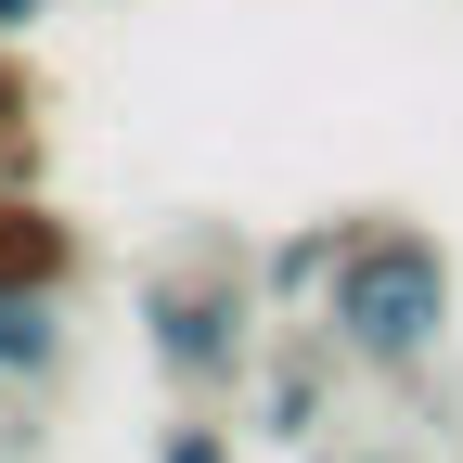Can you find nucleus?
Here are the masks:
<instances>
[{"label": "nucleus", "instance_id": "1", "mask_svg": "<svg viewBox=\"0 0 463 463\" xmlns=\"http://www.w3.org/2000/svg\"><path fill=\"white\" fill-rule=\"evenodd\" d=\"M322 335L361 373H425L450 347V245L425 219H347L335 283H322Z\"/></svg>", "mask_w": 463, "mask_h": 463}, {"label": "nucleus", "instance_id": "2", "mask_svg": "<svg viewBox=\"0 0 463 463\" xmlns=\"http://www.w3.org/2000/svg\"><path fill=\"white\" fill-rule=\"evenodd\" d=\"M258 322H270L258 258H232V245H194V258H155L142 270V335H155V361H167L181 399H219L232 373H245L258 361Z\"/></svg>", "mask_w": 463, "mask_h": 463}, {"label": "nucleus", "instance_id": "3", "mask_svg": "<svg viewBox=\"0 0 463 463\" xmlns=\"http://www.w3.org/2000/svg\"><path fill=\"white\" fill-rule=\"evenodd\" d=\"M90 270V232L65 206H39L26 181H0V297H65Z\"/></svg>", "mask_w": 463, "mask_h": 463}, {"label": "nucleus", "instance_id": "4", "mask_svg": "<svg viewBox=\"0 0 463 463\" xmlns=\"http://www.w3.org/2000/svg\"><path fill=\"white\" fill-rule=\"evenodd\" d=\"M335 361H347L335 335H322V347H283V361H270V386H258L270 438H309V425H322V399H335Z\"/></svg>", "mask_w": 463, "mask_h": 463}, {"label": "nucleus", "instance_id": "5", "mask_svg": "<svg viewBox=\"0 0 463 463\" xmlns=\"http://www.w3.org/2000/svg\"><path fill=\"white\" fill-rule=\"evenodd\" d=\"M335 245H347V219H309V232H283V245H258V297L270 309H309L335 283Z\"/></svg>", "mask_w": 463, "mask_h": 463}, {"label": "nucleus", "instance_id": "6", "mask_svg": "<svg viewBox=\"0 0 463 463\" xmlns=\"http://www.w3.org/2000/svg\"><path fill=\"white\" fill-rule=\"evenodd\" d=\"M39 167V78L14 65V39H0V181H26Z\"/></svg>", "mask_w": 463, "mask_h": 463}, {"label": "nucleus", "instance_id": "7", "mask_svg": "<svg viewBox=\"0 0 463 463\" xmlns=\"http://www.w3.org/2000/svg\"><path fill=\"white\" fill-rule=\"evenodd\" d=\"M155 463H232V425H206V412H181L155 438Z\"/></svg>", "mask_w": 463, "mask_h": 463}, {"label": "nucleus", "instance_id": "8", "mask_svg": "<svg viewBox=\"0 0 463 463\" xmlns=\"http://www.w3.org/2000/svg\"><path fill=\"white\" fill-rule=\"evenodd\" d=\"M26 26H39V0H0V39H26Z\"/></svg>", "mask_w": 463, "mask_h": 463}, {"label": "nucleus", "instance_id": "9", "mask_svg": "<svg viewBox=\"0 0 463 463\" xmlns=\"http://www.w3.org/2000/svg\"><path fill=\"white\" fill-rule=\"evenodd\" d=\"M347 463H386V450H347Z\"/></svg>", "mask_w": 463, "mask_h": 463}]
</instances>
